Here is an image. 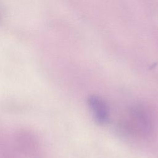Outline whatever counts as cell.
<instances>
[{
    "label": "cell",
    "instance_id": "cell-1",
    "mask_svg": "<svg viewBox=\"0 0 158 158\" xmlns=\"http://www.w3.org/2000/svg\"><path fill=\"white\" fill-rule=\"evenodd\" d=\"M88 103L96 120L101 123H106L109 117L106 103L97 96H91L88 100Z\"/></svg>",
    "mask_w": 158,
    "mask_h": 158
},
{
    "label": "cell",
    "instance_id": "cell-2",
    "mask_svg": "<svg viewBox=\"0 0 158 158\" xmlns=\"http://www.w3.org/2000/svg\"><path fill=\"white\" fill-rule=\"evenodd\" d=\"M0 15H1V12H0Z\"/></svg>",
    "mask_w": 158,
    "mask_h": 158
}]
</instances>
